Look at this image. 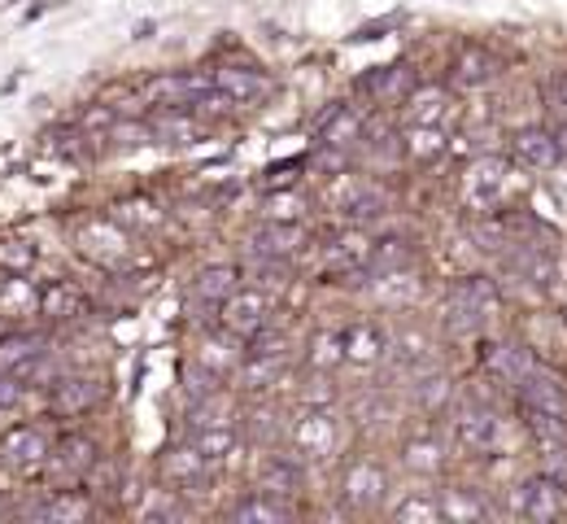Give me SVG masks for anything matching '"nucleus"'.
Wrapping results in <instances>:
<instances>
[{
    "label": "nucleus",
    "mask_w": 567,
    "mask_h": 524,
    "mask_svg": "<svg viewBox=\"0 0 567 524\" xmlns=\"http://www.w3.org/2000/svg\"><path fill=\"white\" fill-rule=\"evenodd\" d=\"M497 311H502V294L489 276H463L445 289V328L454 337L480 333Z\"/></svg>",
    "instance_id": "nucleus-1"
},
{
    "label": "nucleus",
    "mask_w": 567,
    "mask_h": 524,
    "mask_svg": "<svg viewBox=\"0 0 567 524\" xmlns=\"http://www.w3.org/2000/svg\"><path fill=\"white\" fill-rule=\"evenodd\" d=\"M506 184H511V162L497 158V153H480V158H471V162L463 166V175H458V197H463L467 210L493 214V210L502 205V197H506Z\"/></svg>",
    "instance_id": "nucleus-2"
},
{
    "label": "nucleus",
    "mask_w": 567,
    "mask_h": 524,
    "mask_svg": "<svg viewBox=\"0 0 567 524\" xmlns=\"http://www.w3.org/2000/svg\"><path fill=\"white\" fill-rule=\"evenodd\" d=\"M511 515L532 520V524L563 520V515H567V485L554 481L550 472H537V476L519 481V485L511 489Z\"/></svg>",
    "instance_id": "nucleus-3"
},
{
    "label": "nucleus",
    "mask_w": 567,
    "mask_h": 524,
    "mask_svg": "<svg viewBox=\"0 0 567 524\" xmlns=\"http://www.w3.org/2000/svg\"><path fill=\"white\" fill-rule=\"evenodd\" d=\"M454 441L467 454H497L506 446V420L489 402H467L454 415Z\"/></svg>",
    "instance_id": "nucleus-4"
},
{
    "label": "nucleus",
    "mask_w": 567,
    "mask_h": 524,
    "mask_svg": "<svg viewBox=\"0 0 567 524\" xmlns=\"http://www.w3.org/2000/svg\"><path fill=\"white\" fill-rule=\"evenodd\" d=\"M537 367H541V359H537L528 346H519V341H497V346L484 350V372H489V380L502 385V389H511V394H515Z\"/></svg>",
    "instance_id": "nucleus-5"
},
{
    "label": "nucleus",
    "mask_w": 567,
    "mask_h": 524,
    "mask_svg": "<svg viewBox=\"0 0 567 524\" xmlns=\"http://www.w3.org/2000/svg\"><path fill=\"white\" fill-rule=\"evenodd\" d=\"M266 315H270V302H266V294L262 289H236L227 302H223V328L236 337V341H249L253 333H262L266 328Z\"/></svg>",
    "instance_id": "nucleus-6"
},
{
    "label": "nucleus",
    "mask_w": 567,
    "mask_h": 524,
    "mask_svg": "<svg viewBox=\"0 0 567 524\" xmlns=\"http://www.w3.org/2000/svg\"><path fill=\"white\" fill-rule=\"evenodd\" d=\"M385 494H389V476H385L380 463H371V459L350 463V472H345V481H341L345 507H354V511H376V507L385 502Z\"/></svg>",
    "instance_id": "nucleus-7"
},
{
    "label": "nucleus",
    "mask_w": 567,
    "mask_h": 524,
    "mask_svg": "<svg viewBox=\"0 0 567 524\" xmlns=\"http://www.w3.org/2000/svg\"><path fill=\"white\" fill-rule=\"evenodd\" d=\"M337 437H341V428L324 407H306L298 415V424H293V446L306 459H328L337 450Z\"/></svg>",
    "instance_id": "nucleus-8"
},
{
    "label": "nucleus",
    "mask_w": 567,
    "mask_h": 524,
    "mask_svg": "<svg viewBox=\"0 0 567 524\" xmlns=\"http://www.w3.org/2000/svg\"><path fill=\"white\" fill-rule=\"evenodd\" d=\"M306 245V227L293 219H266L249 232V253L253 258H293Z\"/></svg>",
    "instance_id": "nucleus-9"
},
{
    "label": "nucleus",
    "mask_w": 567,
    "mask_h": 524,
    "mask_svg": "<svg viewBox=\"0 0 567 524\" xmlns=\"http://www.w3.org/2000/svg\"><path fill=\"white\" fill-rule=\"evenodd\" d=\"M515 398H519L524 411H545V415H563V420H567V385H563V376H554L545 363L515 389Z\"/></svg>",
    "instance_id": "nucleus-10"
},
{
    "label": "nucleus",
    "mask_w": 567,
    "mask_h": 524,
    "mask_svg": "<svg viewBox=\"0 0 567 524\" xmlns=\"http://www.w3.org/2000/svg\"><path fill=\"white\" fill-rule=\"evenodd\" d=\"M210 459L188 441V446H171L166 450V459H162V472H166V481L175 485V489H184V494H197V489H205L210 485Z\"/></svg>",
    "instance_id": "nucleus-11"
},
{
    "label": "nucleus",
    "mask_w": 567,
    "mask_h": 524,
    "mask_svg": "<svg viewBox=\"0 0 567 524\" xmlns=\"http://www.w3.org/2000/svg\"><path fill=\"white\" fill-rule=\"evenodd\" d=\"M49 437L40 428H10L5 437H0V459H5L10 467L18 472H40L49 463Z\"/></svg>",
    "instance_id": "nucleus-12"
},
{
    "label": "nucleus",
    "mask_w": 567,
    "mask_h": 524,
    "mask_svg": "<svg viewBox=\"0 0 567 524\" xmlns=\"http://www.w3.org/2000/svg\"><path fill=\"white\" fill-rule=\"evenodd\" d=\"M511 158L519 166H528V171H550L563 158V149H558V140H554L550 127H519L511 136Z\"/></svg>",
    "instance_id": "nucleus-13"
},
{
    "label": "nucleus",
    "mask_w": 567,
    "mask_h": 524,
    "mask_svg": "<svg viewBox=\"0 0 567 524\" xmlns=\"http://www.w3.org/2000/svg\"><path fill=\"white\" fill-rule=\"evenodd\" d=\"M363 140V114L350 105H328L324 118L315 123V145L319 149H354Z\"/></svg>",
    "instance_id": "nucleus-14"
},
{
    "label": "nucleus",
    "mask_w": 567,
    "mask_h": 524,
    "mask_svg": "<svg viewBox=\"0 0 567 524\" xmlns=\"http://www.w3.org/2000/svg\"><path fill=\"white\" fill-rule=\"evenodd\" d=\"M101 394H105V385L97 380V376H62V380H53V398H49V407L58 411V415H88L97 402H101Z\"/></svg>",
    "instance_id": "nucleus-15"
},
{
    "label": "nucleus",
    "mask_w": 567,
    "mask_h": 524,
    "mask_svg": "<svg viewBox=\"0 0 567 524\" xmlns=\"http://www.w3.org/2000/svg\"><path fill=\"white\" fill-rule=\"evenodd\" d=\"M402 110H406V123H432V127H445V123H450V114H454L458 105H454L450 88H437V84H415V88H411V97L402 101Z\"/></svg>",
    "instance_id": "nucleus-16"
},
{
    "label": "nucleus",
    "mask_w": 567,
    "mask_h": 524,
    "mask_svg": "<svg viewBox=\"0 0 567 524\" xmlns=\"http://www.w3.org/2000/svg\"><path fill=\"white\" fill-rule=\"evenodd\" d=\"M79 245H84V253L92 262H101V267H123V258H127V236L114 223H105V219L84 223L79 227Z\"/></svg>",
    "instance_id": "nucleus-17"
},
{
    "label": "nucleus",
    "mask_w": 567,
    "mask_h": 524,
    "mask_svg": "<svg viewBox=\"0 0 567 524\" xmlns=\"http://www.w3.org/2000/svg\"><path fill=\"white\" fill-rule=\"evenodd\" d=\"M367 289H371V298L380 307H393V311L415 307L424 298V280L415 276V267H406V272H376V280Z\"/></svg>",
    "instance_id": "nucleus-18"
},
{
    "label": "nucleus",
    "mask_w": 567,
    "mask_h": 524,
    "mask_svg": "<svg viewBox=\"0 0 567 524\" xmlns=\"http://www.w3.org/2000/svg\"><path fill=\"white\" fill-rule=\"evenodd\" d=\"M389 354V333L371 320H358L345 328V363H358V367H376L380 359Z\"/></svg>",
    "instance_id": "nucleus-19"
},
{
    "label": "nucleus",
    "mask_w": 567,
    "mask_h": 524,
    "mask_svg": "<svg viewBox=\"0 0 567 524\" xmlns=\"http://www.w3.org/2000/svg\"><path fill=\"white\" fill-rule=\"evenodd\" d=\"M450 79H454V88L476 92V88L497 79V58L489 49H480V45H467V49H458V58L450 66Z\"/></svg>",
    "instance_id": "nucleus-20"
},
{
    "label": "nucleus",
    "mask_w": 567,
    "mask_h": 524,
    "mask_svg": "<svg viewBox=\"0 0 567 524\" xmlns=\"http://www.w3.org/2000/svg\"><path fill=\"white\" fill-rule=\"evenodd\" d=\"M214 88L218 92H227L231 101H257V97H266L270 92V79L257 71V66H218L214 71Z\"/></svg>",
    "instance_id": "nucleus-21"
},
{
    "label": "nucleus",
    "mask_w": 567,
    "mask_h": 524,
    "mask_svg": "<svg viewBox=\"0 0 567 524\" xmlns=\"http://www.w3.org/2000/svg\"><path fill=\"white\" fill-rule=\"evenodd\" d=\"M411 88H415V75H411V66H406V62L376 66V71L363 79V92H367V97H376V101H385V105L406 101V97H411Z\"/></svg>",
    "instance_id": "nucleus-22"
},
{
    "label": "nucleus",
    "mask_w": 567,
    "mask_h": 524,
    "mask_svg": "<svg viewBox=\"0 0 567 524\" xmlns=\"http://www.w3.org/2000/svg\"><path fill=\"white\" fill-rule=\"evenodd\" d=\"M445 149H450L445 127H432V123H406V132H402V153H406L411 162L428 166V162L445 158Z\"/></svg>",
    "instance_id": "nucleus-23"
},
{
    "label": "nucleus",
    "mask_w": 567,
    "mask_h": 524,
    "mask_svg": "<svg viewBox=\"0 0 567 524\" xmlns=\"http://www.w3.org/2000/svg\"><path fill=\"white\" fill-rule=\"evenodd\" d=\"M385 210H389V192H385L380 184H367V179L345 184V192H341V214H345V219L363 223V219H376V214H385Z\"/></svg>",
    "instance_id": "nucleus-24"
},
{
    "label": "nucleus",
    "mask_w": 567,
    "mask_h": 524,
    "mask_svg": "<svg viewBox=\"0 0 567 524\" xmlns=\"http://www.w3.org/2000/svg\"><path fill=\"white\" fill-rule=\"evenodd\" d=\"M231 515L240 520V524H257V520H293L298 511H293V502L284 498V494H266V489H257V494H249V498H240L236 507H231Z\"/></svg>",
    "instance_id": "nucleus-25"
},
{
    "label": "nucleus",
    "mask_w": 567,
    "mask_h": 524,
    "mask_svg": "<svg viewBox=\"0 0 567 524\" xmlns=\"http://www.w3.org/2000/svg\"><path fill=\"white\" fill-rule=\"evenodd\" d=\"M236 289H240V272L231 267V262H218V267H205V272L197 276L192 298H197V302H210V307H214V302L223 307Z\"/></svg>",
    "instance_id": "nucleus-26"
},
{
    "label": "nucleus",
    "mask_w": 567,
    "mask_h": 524,
    "mask_svg": "<svg viewBox=\"0 0 567 524\" xmlns=\"http://www.w3.org/2000/svg\"><path fill=\"white\" fill-rule=\"evenodd\" d=\"M40 354H45V341L32 337V333H10V337H0V372L36 367Z\"/></svg>",
    "instance_id": "nucleus-27"
},
{
    "label": "nucleus",
    "mask_w": 567,
    "mask_h": 524,
    "mask_svg": "<svg viewBox=\"0 0 567 524\" xmlns=\"http://www.w3.org/2000/svg\"><path fill=\"white\" fill-rule=\"evenodd\" d=\"M415 245L411 240H402V236H389V240H376L371 245V258H367V272L376 276V272H406V267H415Z\"/></svg>",
    "instance_id": "nucleus-28"
},
{
    "label": "nucleus",
    "mask_w": 567,
    "mask_h": 524,
    "mask_svg": "<svg viewBox=\"0 0 567 524\" xmlns=\"http://www.w3.org/2000/svg\"><path fill=\"white\" fill-rule=\"evenodd\" d=\"M84 311H88L84 294L71 289L66 280H53V285L40 294V315H49V320H79Z\"/></svg>",
    "instance_id": "nucleus-29"
},
{
    "label": "nucleus",
    "mask_w": 567,
    "mask_h": 524,
    "mask_svg": "<svg viewBox=\"0 0 567 524\" xmlns=\"http://www.w3.org/2000/svg\"><path fill=\"white\" fill-rule=\"evenodd\" d=\"M92 463H97V446L88 437H71V441H62L58 454H49L53 476H84Z\"/></svg>",
    "instance_id": "nucleus-30"
},
{
    "label": "nucleus",
    "mask_w": 567,
    "mask_h": 524,
    "mask_svg": "<svg viewBox=\"0 0 567 524\" xmlns=\"http://www.w3.org/2000/svg\"><path fill=\"white\" fill-rule=\"evenodd\" d=\"M367 258H371V240H363L358 232L337 236V240L328 245V267H332V272H363Z\"/></svg>",
    "instance_id": "nucleus-31"
},
{
    "label": "nucleus",
    "mask_w": 567,
    "mask_h": 524,
    "mask_svg": "<svg viewBox=\"0 0 567 524\" xmlns=\"http://www.w3.org/2000/svg\"><path fill=\"white\" fill-rule=\"evenodd\" d=\"M402 463H406L411 472H419V476H437V472L445 467V446H441L437 437H411V441L402 446Z\"/></svg>",
    "instance_id": "nucleus-32"
},
{
    "label": "nucleus",
    "mask_w": 567,
    "mask_h": 524,
    "mask_svg": "<svg viewBox=\"0 0 567 524\" xmlns=\"http://www.w3.org/2000/svg\"><path fill=\"white\" fill-rule=\"evenodd\" d=\"M284 354H244V367H240V389H270L279 385L284 376Z\"/></svg>",
    "instance_id": "nucleus-33"
},
{
    "label": "nucleus",
    "mask_w": 567,
    "mask_h": 524,
    "mask_svg": "<svg viewBox=\"0 0 567 524\" xmlns=\"http://www.w3.org/2000/svg\"><path fill=\"white\" fill-rule=\"evenodd\" d=\"M441 511H445V520H484L493 507L476 494V489H467V485H450L445 494H441Z\"/></svg>",
    "instance_id": "nucleus-34"
},
{
    "label": "nucleus",
    "mask_w": 567,
    "mask_h": 524,
    "mask_svg": "<svg viewBox=\"0 0 567 524\" xmlns=\"http://www.w3.org/2000/svg\"><path fill=\"white\" fill-rule=\"evenodd\" d=\"M389 350H393L406 367H428V363H432V341H428V333H419L415 324H406L398 337H389Z\"/></svg>",
    "instance_id": "nucleus-35"
},
{
    "label": "nucleus",
    "mask_w": 567,
    "mask_h": 524,
    "mask_svg": "<svg viewBox=\"0 0 567 524\" xmlns=\"http://www.w3.org/2000/svg\"><path fill=\"white\" fill-rule=\"evenodd\" d=\"M36 307H40L36 285H27L23 276L0 280V315H36Z\"/></svg>",
    "instance_id": "nucleus-36"
},
{
    "label": "nucleus",
    "mask_w": 567,
    "mask_h": 524,
    "mask_svg": "<svg viewBox=\"0 0 567 524\" xmlns=\"http://www.w3.org/2000/svg\"><path fill=\"white\" fill-rule=\"evenodd\" d=\"M393 520L398 524H441L445 511H441V498L437 494H411L393 507Z\"/></svg>",
    "instance_id": "nucleus-37"
},
{
    "label": "nucleus",
    "mask_w": 567,
    "mask_h": 524,
    "mask_svg": "<svg viewBox=\"0 0 567 524\" xmlns=\"http://www.w3.org/2000/svg\"><path fill=\"white\" fill-rule=\"evenodd\" d=\"M192 446L210 459V463H218V459H227L231 454V446H236V433L218 420V424H201V428H192Z\"/></svg>",
    "instance_id": "nucleus-38"
},
{
    "label": "nucleus",
    "mask_w": 567,
    "mask_h": 524,
    "mask_svg": "<svg viewBox=\"0 0 567 524\" xmlns=\"http://www.w3.org/2000/svg\"><path fill=\"white\" fill-rule=\"evenodd\" d=\"M257 489H266V494H298L302 489V467L298 463H289V459H270L266 463V472H262V481H257Z\"/></svg>",
    "instance_id": "nucleus-39"
},
{
    "label": "nucleus",
    "mask_w": 567,
    "mask_h": 524,
    "mask_svg": "<svg viewBox=\"0 0 567 524\" xmlns=\"http://www.w3.org/2000/svg\"><path fill=\"white\" fill-rule=\"evenodd\" d=\"M450 398H454V380H450V376L428 372V376L415 380V402H419L424 411H441V407H450Z\"/></svg>",
    "instance_id": "nucleus-40"
},
{
    "label": "nucleus",
    "mask_w": 567,
    "mask_h": 524,
    "mask_svg": "<svg viewBox=\"0 0 567 524\" xmlns=\"http://www.w3.org/2000/svg\"><path fill=\"white\" fill-rule=\"evenodd\" d=\"M32 267H36V245H27V240H0V272L27 276Z\"/></svg>",
    "instance_id": "nucleus-41"
},
{
    "label": "nucleus",
    "mask_w": 567,
    "mask_h": 524,
    "mask_svg": "<svg viewBox=\"0 0 567 524\" xmlns=\"http://www.w3.org/2000/svg\"><path fill=\"white\" fill-rule=\"evenodd\" d=\"M311 363L324 367V372H332L337 363H345V333H319L311 341Z\"/></svg>",
    "instance_id": "nucleus-42"
},
{
    "label": "nucleus",
    "mask_w": 567,
    "mask_h": 524,
    "mask_svg": "<svg viewBox=\"0 0 567 524\" xmlns=\"http://www.w3.org/2000/svg\"><path fill=\"white\" fill-rule=\"evenodd\" d=\"M92 507L75 494H53L49 502H40V520H84Z\"/></svg>",
    "instance_id": "nucleus-43"
},
{
    "label": "nucleus",
    "mask_w": 567,
    "mask_h": 524,
    "mask_svg": "<svg viewBox=\"0 0 567 524\" xmlns=\"http://www.w3.org/2000/svg\"><path fill=\"white\" fill-rule=\"evenodd\" d=\"M23 398V385L14 380V372H0V407H14Z\"/></svg>",
    "instance_id": "nucleus-44"
},
{
    "label": "nucleus",
    "mask_w": 567,
    "mask_h": 524,
    "mask_svg": "<svg viewBox=\"0 0 567 524\" xmlns=\"http://www.w3.org/2000/svg\"><path fill=\"white\" fill-rule=\"evenodd\" d=\"M298 166H306V158H289V162H284V166L275 162V166L266 171V184H289V179H293L289 171H298Z\"/></svg>",
    "instance_id": "nucleus-45"
},
{
    "label": "nucleus",
    "mask_w": 567,
    "mask_h": 524,
    "mask_svg": "<svg viewBox=\"0 0 567 524\" xmlns=\"http://www.w3.org/2000/svg\"><path fill=\"white\" fill-rule=\"evenodd\" d=\"M293 214H298V201H293V197L270 201V210H266V219H293Z\"/></svg>",
    "instance_id": "nucleus-46"
},
{
    "label": "nucleus",
    "mask_w": 567,
    "mask_h": 524,
    "mask_svg": "<svg viewBox=\"0 0 567 524\" xmlns=\"http://www.w3.org/2000/svg\"><path fill=\"white\" fill-rule=\"evenodd\" d=\"M144 515H149V520H171V515H179V502H158V507H149Z\"/></svg>",
    "instance_id": "nucleus-47"
},
{
    "label": "nucleus",
    "mask_w": 567,
    "mask_h": 524,
    "mask_svg": "<svg viewBox=\"0 0 567 524\" xmlns=\"http://www.w3.org/2000/svg\"><path fill=\"white\" fill-rule=\"evenodd\" d=\"M550 92H554V97H558L563 105H567V66H563V71L554 75V84H550Z\"/></svg>",
    "instance_id": "nucleus-48"
}]
</instances>
